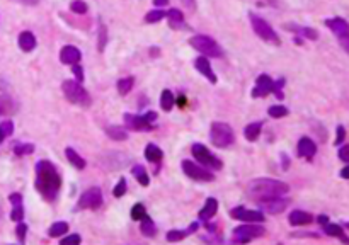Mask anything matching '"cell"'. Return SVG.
Returning a JSON list of instances; mask_svg holds the SVG:
<instances>
[{
	"mask_svg": "<svg viewBox=\"0 0 349 245\" xmlns=\"http://www.w3.org/2000/svg\"><path fill=\"white\" fill-rule=\"evenodd\" d=\"M346 138V129L344 126H337V131H336V145H341Z\"/></svg>",
	"mask_w": 349,
	"mask_h": 245,
	"instance_id": "obj_47",
	"label": "cell"
},
{
	"mask_svg": "<svg viewBox=\"0 0 349 245\" xmlns=\"http://www.w3.org/2000/svg\"><path fill=\"white\" fill-rule=\"evenodd\" d=\"M70 9H72V12H75V14H86L89 7H87V3L82 2V0H74V2L70 3Z\"/></svg>",
	"mask_w": 349,
	"mask_h": 245,
	"instance_id": "obj_37",
	"label": "cell"
},
{
	"mask_svg": "<svg viewBox=\"0 0 349 245\" xmlns=\"http://www.w3.org/2000/svg\"><path fill=\"white\" fill-rule=\"evenodd\" d=\"M26 232H28V225L19 223V225H17V228H15V233H17L19 242H24V240H26Z\"/></svg>",
	"mask_w": 349,
	"mask_h": 245,
	"instance_id": "obj_44",
	"label": "cell"
},
{
	"mask_svg": "<svg viewBox=\"0 0 349 245\" xmlns=\"http://www.w3.org/2000/svg\"><path fill=\"white\" fill-rule=\"evenodd\" d=\"M61 90H63L65 97H67L72 104L82 106V107L90 106L89 92L84 89L80 82H75V80H65V82L61 83Z\"/></svg>",
	"mask_w": 349,
	"mask_h": 245,
	"instance_id": "obj_3",
	"label": "cell"
},
{
	"mask_svg": "<svg viewBox=\"0 0 349 245\" xmlns=\"http://www.w3.org/2000/svg\"><path fill=\"white\" fill-rule=\"evenodd\" d=\"M10 218L14 221H21L24 218V211H22V206H14L12 213H10Z\"/></svg>",
	"mask_w": 349,
	"mask_h": 245,
	"instance_id": "obj_45",
	"label": "cell"
},
{
	"mask_svg": "<svg viewBox=\"0 0 349 245\" xmlns=\"http://www.w3.org/2000/svg\"><path fill=\"white\" fill-rule=\"evenodd\" d=\"M194 65H196V68H198L199 74L205 75L206 79H208L212 83H217V75L213 74L212 65H210V61L206 60L205 56H199V58H196V61H194Z\"/></svg>",
	"mask_w": 349,
	"mask_h": 245,
	"instance_id": "obj_18",
	"label": "cell"
},
{
	"mask_svg": "<svg viewBox=\"0 0 349 245\" xmlns=\"http://www.w3.org/2000/svg\"><path fill=\"white\" fill-rule=\"evenodd\" d=\"M189 44L193 46L194 49H198L201 55L213 56V58H221V56H223V51H221V48L217 44V41L212 40L210 36H205V34L193 36L189 40Z\"/></svg>",
	"mask_w": 349,
	"mask_h": 245,
	"instance_id": "obj_5",
	"label": "cell"
},
{
	"mask_svg": "<svg viewBox=\"0 0 349 245\" xmlns=\"http://www.w3.org/2000/svg\"><path fill=\"white\" fill-rule=\"evenodd\" d=\"M233 232H235L233 242L247 244L251 242L252 239H256V237H262L266 230H264V227H256V225L252 223H247V225H242V227H237Z\"/></svg>",
	"mask_w": 349,
	"mask_h": 245,
	"instance_id": "obj_8",
	"label": "cell"
},
{
	"mask_svg": "<svg viewBox=\"0 0 349 245\" xmlns=\"http://www.w3.org/2000/svg\"><path fill=\"white\" fill-rule=\"evenodd\" d=\"M325 26H327L337 38H343V36H346V34H349V24L341 17L325 19Z\"/></svg>",
	"mask_w": 349,
	"mask_h": 245,
	"instance_id": "obj_15",
	"label": "cell"
},
{
	"mask_svg": "<svg viewBox=\"0 0 349 245\" xmlns=\"http://www.w3.org/2000/svg\"><path fill=\"white\" fill-rule=\"evenodd\" d=\"M262 203V209L269 214H279L283 213L290 204V199H283L281 196L278 198H269V199H264Z\"/></svg>",
	"mask_w": 349,
	"mask_h": 245,
	"instance_id": "obj_12",
	"label": "cell"
},
{
	"mask_svg": "<svg viewBox=\"0 0 349 245\" xmlns=\"http://www.w3.org/2000/svg\"><path fill=\"white\" fill-rule=\"evenodd\" d=\"M251 22H252V29H254V33L258 34L261 40H264L266 43H271V44H279V36L264 19L251 14Z\"/></svg>",
	"mask_w": 349,
	"mask_h": 245,
	"instance_id": "obj_6",
	"label": "cell"
},
{
	"mask_svg": "<svg viewBox=\"0 0 349 245\" xmlns=\"http://www.w3.org/2000/svg\"><path fill=\"white\" fill-rule=\"evenodd\" d=\"M0 129H2V133L5 136H10V135H12V131H14V124L10 121H5V122H2V124H0Z\"/></svg>",
	"mask_w": 349,
	"mask_h": 245,
	"instance_id": "obj_46",
	"label": "cell"
},
{
	"mask_svg": "<svg viewBox=\"0 0 349 245\" xmlns=\"http://www.w3.org/2000/svg\"><path fill=\"white\" fill-rule=\"evenodd\" d=\"M261 129H262V122L261 121H256V122H251V124L245 126V131L244 135L247 138L249 141H256L261 135Z\"/></svg>",
	"mask_w": 349,
	"mask_h": 245,
	"instance_id": "obj_25",
	"label": "cell"
},
{
	"mask_svg": "<svg viewBox=\"0 0 349 245\" xmlns=\"http://www.w3.org/2000/svg\"><path fill=\"white\" fill-rule=\"evenodd\" d=\"M247 191L252 198L264 201V199L286 194L290 191V186L281 181H274V179H256V181L249 182Z\"/></svg>",
	"mask_w": 349,
	"mask_h": 245,
	"instance_id": "obj_2",
	"label": "cell"
},
{
	"mask_svg": "<svg viewBox=\"0 0 349 245\" xmlns=\"http://www.w3.org/2000/svg\"><path fill=\"white\" fill-rule=\"evenodd\" d=\"M140 230H141V233H143L145 237H153V235H155V232H157V230H155V225H153V221H152L148 216L141 218Z\"/></svg>",
	"mask_w": 349,
	"mask_h": 245,
	"instance_id": "obj_30",
	"label": "cell"
},
{
	"mask_svg": "<svg viewBox=\"0 0 349 245\" xmlns=\"http://www.w3.org/2000/svg\"><path fill=\"white\" fill-rule=\"evenodd\" d=\"M337 155H339V159L343 160V162L349 163V145H344V147H341Z\"/></svg>",
	"mask_w": 349,
	"mask_h": 245,
	"instance_id": "obj_48",
	"label": "cell"
},
{
	"mask_svg": "<svg viewBox=\"0 0 349 245\" xmlns=\"http://www.w3.org/2000/svg\"><path fill=\"white\" fill-rule=\"evenodd\" d=\"M65 155H67L68 162H70L74 167L80 168V170H82V168L86 167V160H84L82 157H80L79 153L74 150V148H67V150H65Z\"/></svg>",
	"mask_w": 349,
	"mask_h": 245,
	"instance_id": "obj_26",
	"label": "cell"
},
{
	"mask_svg": "<svg viewBox=\"0 0 349 245\" xmlns=\"http://www.w3.org/2000/svg\"><path fill=\"white\" fill-rule=\"evenodd\" d=\"M217 211H218V201L215 198H208L206 199L205 208L199 211V218H201V220H210V218L215 216Z\"/></svg>",
	"mask_w": 349,
	"mask_h": 245,
	"instance_id": "obj_21",
	"label": "cell"
},
{
	"mask_svg": "<svg viewBox=\"0 0 349 245\" xmlns=\"http://www.w3.org/2000/svg\"><path fill=\"white\" fill-rule=\"evenodd\" d=\"M160 106H162V109L169 113V111L172 109V106H174V94H172L171 90H164L162 95H160Z\"/></svg>",
	"mask_w": 349,
	"mask_h": 245,
	"instance_id": "obj_28",
	"label": "cell"
},
{
	"mask_svg": "<svg viewBox=\"0 0 349 245\" xmlns=\"http://www.w3.org/2000/svg\"><path fill=\"white\" fill-rule=\"evenodd\" d=\"M3 138H5V135H3L2 129H0V143H2V141H3Z\"/></svg>",
	"mask_w": 349,
	"mask_h": 245,
	"instance_id": "obj_59",
	"label": "cell"
},
{
	"mask_svg": "<svg viewBox=\"0 0 349 245\" xmlns=\"http://www.w3.org/2000/svg\"><path fill=\"white\" fill-rule=\"evenodd\" d=\"M210 136H212V143L218 148H227L235 141V133L230 128L227 122H213L212 129H210Z\"/></svg>",
	"mask_w": 349,
	"mask_h": 245,
	"instance_id": "obj_4",
	"label": "cell"
},
{
	"mask_svg": "<svg viewBox=\"0 0 349 245\" xmlns=\"http://www.w3.org/2000/svg\"><path fill=\"white\" fill-rule=\"evenodd\" d=\"M125 122L130 129L135 131H150L153 128L152 122L145 121L143 116H136V114H125Z\"/></svg>",
	"mask_w": 349,
	"mask_h": 245,
	"instance_id": "obj_13",
	"label": "cell"
},
{
	"mask_svg": "<svg viewBox=\"0 0 349 245\" xmlns=\"http://www.w3.org/2000/svg\"><path fill=\"white\" fill-rule=\"evenodd\" d=\"M341 177L343 179H349V165H346L343 168V170H341Z\"/></svg>",
	"mask_w": 349,
	"mask_h": 245,
	"instance_id": "obj_56",
	"label": "cell"
},
{
	"mask_svg": "<svg viewBox=\"0 0 349 245\" xmlns=\"http://www.w3.org/2000/svg\"><path fill=\"white\" fill-rule=\"evenodd\" d=\"M339 44L344 48V51L349 55V34H346V36H343V38H339Z\"/></svg>",
	"mask_w": 349,
	"mask_h": 245,
	"instance_id": "obj_52",
	"label": "cell"
},
{
	"mask_svg": "<svg viewBox=\"0 0 349 245\" xmlns=\"http://www.w3.org/2000/svg\"><path fill=\"white\" fill-rule=\"evenodd\" d=\"M34 152V145L26 143V145H15L14 147V153L15 155H29V153Z\"/></svg>",
	"mask_w": 349,
	"mask_h": 245,
	"instance_id": "obj_38",
	"label": "cell"
},
{
	"mask_svg": "<svg viewBox=\"0 0 349 245\" xmlns=\"http://www.w3.org/2000/svg\"><path fill=\"white\" fill-rule=\"evenodd\" d=\"M193 155H194V159H196L198 162L201 163V165L217 168V170H220V168H221V160L217 159L215 155H212V153H210V150L205 147V145L194 143V145H193Z\"/></svg>",
	"mask_w": 349,
	"mask_h": 245,
	"instance_id": "obj_7",
	"label": "cell"
},
{
	"mask_svg": "<svg viewBox=\"0 0 349 245\" xmlns=\"http://www.w3.org/2000/svg\"><path fill=\"white\" fill-rule=\"evenodd\" d=\"M288 29L298 31V33L304 34L305 38H308V40H317V38H319V33L312 28H302V26H297V28H288Z\"/></svg>",
	"mask_w": 349,
	"mask_h": 245,
	"instance_id": "obj_33",
	"label": "cell"
},
{
	"mask_svg": "<svg viewBox=\"0 0 349 245\" xmlns=\"http://www.w3.org/2000/svg\"><path fill=\"white\" fill-rule=\"evenodd\" d=\"M182 170L187 177L194 179V181H199V182H212L215 179L212 172H208L206 168L199 167L198 163L191 162V160H182Z\"/></svg>",
	"mask_w": 349,
	"mask_h": 245,
	"instance_id": "obj_9",
	"label": "cell"
},
{
	"mask_svg": "<svg viewBox=\"0 0 349 245\" xmlns=\"http://www.w3.org/2000/svg\"><path fill=\"white\" fill-rule=\"evenodd\" d=\"M65 232H68V223L67 221H58V223L51 225L48 230V235L49 237H60L63 235Z\"/></svg>",
	"mask_w": 349,
	"mask_h": 245,
	"instance_id": "obj_31",
	"label": "cell"
},
{
	"mask_svg": "<svg viewBox=\"0 0 349 245\" xmlns=\"http://www.w3.org/2000/svg\"><path fill=\"white\" fill-rule=\"evenodd\" d=\"M267 113H269L271 118H283L288 114V109H286L285 106H271Z\"/></svg>",
	"mask_w": 349,
	"mask_h": 245,
	"instance_id": "obj_36",
	"label": "cell"
},
{
	"mask_svg": "<svg viewBox=\"0 0 349 245\" xmlns=\"http://www.w3.org/2000/svg\"><path fill=\"white\" fill-rule=\"evenodd\" d=\"M317 153V145L313 143L310 138H300V141H298V155L300 157H305V159L312 160L313 155Z\"/></svg>",
	"mask_w": 349,
	"mask_h": 245,
	"instance_id": "obj_17",
	"label": "cell"
},
{
	"mask_svg": "<svg viewBox=\"0 0 349 245\" xmlns=\"http://www.w3.org/2000/svg\"><path fill=\"white\" fill-rule=\"evenodd\" d=\"M147 216V211H145V206L141 204V203H138V204L133 206V209H131V218L135 221H140L141 218H145Z\"/></svg>",
	"mask_w": 349,
	"mask_h": 245,
	"instance_id": "obj_35",
	"label": "cell"
},
{
	"mask_svg": "<svg viewBox=\"0 0 349 245\" xmlns=\"http://www.w3.org/2000/svg\"><path fill=\"white\" fill-rule=\"evenodd\" d=\"M281 87H285V80H283V79H279V80H276V82H273V92L276 94V97H278V99L285 97V95H283V92H281Z\"/></svg>",
	"mask_w": 349,
	"mask_h": 245,
	"instance_id": "obj_43",
	"label": "cell"
},
{
	"mask_svg": "<svg viewBox=\"0 0 349 245\" xmlns=\"http://www.w3.org/2000/svg\"><path fill=\"white\" fill-rule=\"evenodd\" d=\"M324 232L327 233L329 237H337L339 240H343V242L349 244V239L346 237V233H344V230L339 227V225H334V223H325L324 225Z\"/></svg>",
	"mask_w": 349,
	"mask_h": 245,
	"instance_id": "obj_23",
	"label": "cell"
},
{
	"mask_svg": "<svg viewBox=\"0 0 349 245\" xmlns=\"http://www.w3.org/2000/svg\"><path fill=\"white\" fill-rule=\"evenodd\" d=\"M125 193H126V181L125 179H120V182H118L116 187H114L113 194L116 198H121V196H125Z\"/></svg>",
	"mask_w": 349,
	"mask_h": 245,
	"instance_id": "obj_41",
	"label": "cell"
},
{
	"mask_svg": "<svg viewBox=\"0 0 349 245\" xmlns=\"http://www.w3.org/2000/svg\"><path fill=\"white\" fill-rule=\"evenodd\" d=\"M19 48L26 53L33 51L36 48V38H34V34L29 33V31H24V33L19 34Z\"/></svg>",
	"mask_w": 349,
	"mask_h": 245,
	"instance_id": "obj_20",
	"label": "cell"
},
{
	"mask_svg": "<svg viewBox=\"0 0 349 245\" xmlns=\"http://www.w3.org/2000/svg\"><path fill=\"white\" fill-rule=\"evenodd\" d=\"M106 43H107V31L106 26L101 24V28H99V51H104Z\"/></svg>",
	"mask_w": 349,
	"mask_h": 245,
	"instance_id": "obj_40",
	"label": "cell"
},
{
	"mask_svg": "<svg viewBox=\"0 0 349 245\" xmlns=\"http://www.w3.org/2000/svg\"><path fill=\"white\" fill-rule=\"evenodd\" d=\"M12 111V102L7 97H0V114H7Z\"/></svg>",
	"mask_w": 349,
	"mask_h": 245,
	"instance_id": "obj_42",
	"label": "cell"
},
{
	"mask_svg": "<svg viewBox=\"0 0 349 245\" xmlns=\"http://www.w3.org/2000/svg\"><path fill=\"white\" fill-rule=\"evenodd\" d=\"M9 201L12 203V206H22V196L21 194H10L9 196Z\"/></svg>",
	"mask_w": 349,
	"mask_h": 245,
	"instance_id": "obj_50",
	"label": "cell"
},
{
	"mask_svg": "<svg viewBox=\"0 0 349 245\" xmlns=\"http://www.w3.org/2000/svg\"><path fill=\"white\" fill-rule=\"evenodd\" d=\"M143 118H145V121H148V122H153V121L157 120V114H155V113H147Z\"/></svg>",
	"mask_w": 349,
	"mask_h": 245,
	"instance_id": "obj_54",
	"label": "cell"
},
{
	"mask_svg": "<svg viewBox=\"0 0 349 245\" xmlns=\"http://www.w3.org/2000/svg\"><path fill=\"white\" fill-rule=\"evenodd\" d=\"M133 175L136 177V181L141 184V186H148L150 184V177H148V174H147V170H145L141 165H135L133 167Z\"/></svg>",
	"mask_w": 349,
	"mask_h": 245,
	"instance_id": "obj_29",
	"label": "cell"
},
{
	"mask_svg": "<svg viewBox=\"0 0 349 245\" xmlns=\"http://www.w3.org/2000/svg\"><path fill=\"white\" fill-rule=\"evenodd\" d=\"M232 218H235V220L239 221H245V223H262L266 218H264V214L261 211H256V209H245L242 206H239V208H233L232 211Z\"/></svg>",
	"mask_w": 349,
	"mask_h": 245,
	"instance_id": "obj_11",
	"label": "cell"
},
{
	"mask_svg": "<svg viewBox=\"0 0 349 245\" xmlns=\"http://www.w3.org/2000/svg\"><path fill=\"white\" fill-rule=\"evenodd\" d=\"M80 242H82V239H80V235H68V237H65V239L61 240V245L80 244Z\"/></svg>",
	"mask_w": 349,
	"mask_h": 245,
	"instance_id": "obj_49",
	"label": "cell"
},
{
	"mask_svg": "<svg viewBox=\"0 0 349 245\" xmlns=\"http://www.w3.org/2000/svg\"><path fill=\"white\" fill-rule=\"evenodd\" d=\"M290 225L293 227H302V225H308L313 221V216L310 213H305V211H300V209H295V211L290 213Z\"/></svg>",
	"mask_w": 349,
	"mask_h": 245,
	"instance_id": "obj_19",
	"label": "cell"
},
{
	"mask_svg": "<svg viewBox=\"0 0 349 245\" xmlns=\"http://www.w3.org/2000/svg\"><path fill=\"white\" fill-rule=\"evenodd\" d=\"M106 133H107V136L113 138V140H116V141H125L126 138H128V133H126L123 128H120V126H109V128H106Z\"/></svg>",
	"mask_w": 349,
	"mask_h": 245,
	"instance_id": "obj_27",
	"label": "cell"
},
{
	"mask_svg": "<svg viewBox=\"0 0 349 245\" xmlns=\"http://www.w3.org/2000/svg\"><path fill=\"white\" fill-rule=\"evenodd\" d=\"M166 17H169V24H171L172 29H181L184 28V15L181 10L172 9L166 14Z\"/></svg>",
	"mask_w": 349,
	"mask_h": 245,
	"instance_id": "obj_22",
	"label": "cell"
},
{
	"mask_svg": "<svg viewBox=\"0 0 349 245\" xmlns=\"http://www.w3.org/2000/svg\"><path fill=\"white\" fill-rule=\"evenodd\" d=\"M61 187V177L56 167L48 160L36 163V189L46 201H55Z\"/></svg>",
	"mask_w": 349,
	"mask_h": 245,
	"instance_id": "obj_1",
	"label": "cell"
},
{
	"mask_svg": "<svg viewBox=\"0 0 349 245\" xmlns=\"http://www.w3.org/2000/svg\"><path fill=\"white\" fill-rule=\"evenodd\" d=\"M22 3H26V5H36L40 0H21Z\"/></svg>",
	"mask_w": 349,
	"mask_h": 245,
	"instance_id": "obj_58",
	"label": "cell"
},
{
	"mask_svg": "<svg viewBox=\"0 0 349 245\" xmlns=\"http://www.w3.org/2000/svg\"><path fill=\"white\" fill-rule=\"evenodd\" d=\"M181 2H182L184 5H186L189 10H194V9H196V0H181Z\"/></svg>",
	"mask_w": 349,
	"mask_h": 245,
	"instance_id": "obj_53",
	"label": "cell"
},
{
	"mask_svg": "<svg viewBox=\"0 0 349 245\" xmlns=\"http://www.w3.org/2000/svg\"><path fill=\"white\" fill-rule=\"evenodd\" d=\"M269 92H273V80H271V77L259 75L254 90H252V97H266Z\"/></svg>",
	"mask_w": 349,
	"mask_h": 245,
	"instance_id": "obj_14",
	"label": "cell"
},
{
	"mask_svg": "<svg viewBox=\"0 0 349 245\" xmlns=\"http://www.w3.org/2000/svg\"><path fill=\"white\" fill-rule=\"evenodd\" d=\"M186 235H187L186 230H172V232L167 233V240L169 242H179V240H182Z\"/></svg>",
	"mask_w": 349,
	"mask_h": 245,
	"instance_id": "obj_39",
	"label": "cell"
},
{
	"mask_svg": "<svg viewBox=\"0 0 349 245\" xmlns=\"http://www.w3.org/2000/svg\"><path fill=\"white\" fill-rule=\"evenodd\" d=\"M153 3H155L157 7H164L169 3V0H153Z\"/></svg>",
	"mask_w": 349,
	"mask_h": 245,
	"instance_id": "obj_57",
	"label": "cell"
},
{
	"mask_svg": "<svg viewBox=\"0 0 349 245\" xmlns=\"http://www.w3.org/2000/svg\"><path fill=\"white\" fill-rule=\"evenodd\" d=\"M162 157H164V153L157 145L148 143L147 147H145V159H147L148 162H160Z\"/></svg>",
	"mask_w": 349,
	"mask_h": 245,
	"instance_id": "obj_24",
	"label": "cell"
},
{
	"mask_svg": "<svg viewBox=\"0 0 349 245\" xmlns=\"http://www.w3.org/2000/svg\"><path fill=\"white\" fill-rule=\"evenodd\" d=\"M133 77H128V79H121V80H118V92H120L121 95H126L130 90H131V87H133Z\"/></svg>",
	"mask_w": 349,
	"mask_h": 245,
	"instance_id": "obj_32",
	"label": "cell"
},
{
	"mask_svg": "<svg viewBox=\"0 0 349 245\" xmlns=\"http://www.w3.org/2000/svg\"><path fill=\"white\" fill-rule=\"evenodd\" d=\"M166 14L167 12H164L162 9H160V10H152V12H148L147 15H145V21L150 22V24H153V22L162 21V19L166 17Z\"/></svg>",
	"mask_w": 349,
	"mask_h": 245,
	"instance_id": "obj_34",
	"label": "cell"
},
{
	"mask_svg": "<svg viewBox=\"0 0 349 245\" xmlns=\"http://www.w3.org/2000/svg\"><path fill=\"white\" fill-rule=\"evenodd\" d=\"M317 221H319L320 225H325V223H329V216H325V214H320V216H317Z\"/></svg>",
	"mask_w": 349,
	"mask_h": 245,
	"instance_id": "obj_55",
	"label": "cell"
},
{
	"mask_svg": "<svg viewBox=\"0 0 349 245\" xmlns=\"http://www.w3.org/2000/svg\"><path fill=\"white\" fill-rule=\"evenodd\" d=\"M80 58H82V55H80V51L75 48V46H65V48H61V51H60L61 63L75 65V63H79Z\"/></svg>",
	"mask_w": 349,
	"mask_h": 245,
	"instance_id": "obj_16",
	"label": "cell"
},
{
	"mask_svg": "<svg viewBox=\"0 0 349 245\" xmlns=\"http://www.w3.org/2000/svg\"><path fill=\"white\" fill-rule=\"evenodd\" d=\"M102 204V193L99 187H92L87 189L79 199V208L80 209H97Z\"/></svg>",
	"mask_w": 349,
	"mask_h": 245,
	"instance_id": "obj_10",
	"label": "cell"
},
{
	"mask_svg": "<svg viewBox=\"0 0 349 245\" xmlns=\"http://www.w3.org/2000/svg\"><path fill=\"white\" fill-rule=\"evenodd\" d=\"M72 70H74V74H75V77L79 80H77V82H84V72H82V67H80V65H74V68H72Z\"/></svg>",
	"mask_w": 349,
	"mask_h": 245,
	"instance_id": "obj_51",
	"label": "cell"
}]
</instances>
